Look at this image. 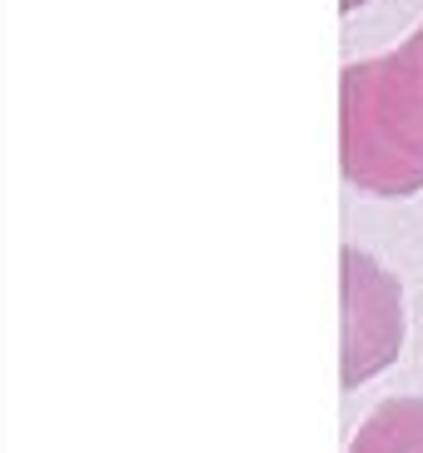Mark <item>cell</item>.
<instances>
[{
	"label": "cell",
	"instance_id": "obj_1",
	"mask_svg": "<svg viewBox=\"0 0 423 453\" xmlns=\"http://www.w3.org/2000/svg\"><path fill=\"white\" fill-rule=\"evenodd\" d=\"M344 120V180L369 195H419L423 189V65L409 50L369 55L344 65L339 81Z\"/></svg>",
	"mask_w": 423,
	"mask_h": 453
},
{
	"label": "cell",
	"instance_id": "obj_2",
	"mask_svg": "<svg viewBox=\"0 0 423 453\" xmlns=\"http://www.w3.org/2000/svg\"><path fill=\"white\" fill-rule=\"evenodd\" d=\"M344 388L388 369L404 349V289L369 250L344 244Z\"/></svg>",
	"mask_w": 423,
	"mask_h": 453
},
{
	"label": "cell",
	"instance_id": "obj_3",
	"mask_svg": "<svg viewBox=\"0 0 423 453\" xmlns=\"http://www.w3.org/2000/svg\"><path fill=\"white\" fill-rule=\"evenodd\" d=\"M349 453H423V394H394L349 439Z\"/></svg>",
	"mask_w": 423,
	"mask_h": 453
},
{
	"label": "cell",
	"instance_id": "obj_4",
	"mask_svg": "<svg viewBox=\"0 0 423 453\" xmlns=\"http://www.w3.org/2000/svg\"><path fill=\"white\" fill-rule=\"evenodd\" d=\"M409 50L419 55V65H423V26H419V30H413V35H409Z\"/></svg>",
	"mask_w": 423,
	"mask_h": 453
},
{
	"label": "cell",
	"instance_id": "obj_5",
	"mask_svg": "<svg viewBox=\"0 0 423 453\" xmlns=\"http://www.w3.org/2000/svg\"><path fill=\"white\" fill-rule=\"evenodd\" d=\"M354 5H358V0H344V11H354Z\"/></svg>",
	"mask_w": 423,
	"mask_h": 453
}]
</instances>
